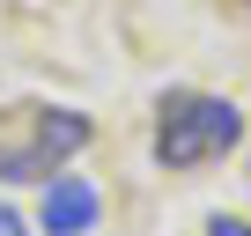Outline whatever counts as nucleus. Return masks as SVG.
I'll list each match as a JSON object with an SVG mask.
<instances>
[{
	"mask_svg": "<svg viewBox=\"0 0 251 236\" xmlns=\"http://www.w3.org/2000/svg\"><path fill=\"white\" fill-rule=\"evenodd\" d=\"M244 141V111L229 96H170L155 126V163L163 170H200Z\"/></svg>",
	"mask_w": 251,
	"mask_h": 236,
	"instance_id": "nucleus-1",
	"label": "nucleus"
},
{
	"mask_svg": "<svg viewBox=\"0 0 251 236\" xmlns=\"http://www.w3.org/2000/svg\"><path fill=\"white\" fill-rule=\"evenodd\" d=\"M74 148H89V118H81V111H45L30 148L0 155V177H52V170H59Z\"/></svg>",
	"mask_w": 251,
	"mask_h": 236,
	"instance_id": "nucleus-2",
	"label": "nucleus"
},
{
	"mask_svg": "<svg viewBox=\"0 0 251 236\" xmlns=\"http://www.w3.org/2000/svg\"><path fill=\"white\" fill-rule=\"evenodd\" d=\"M96 185L89 177H52L45 185V207H37V221H45V236H81L89 221H96Z\"/></svg>",
	"mask_w": 251,
	"mask_h": 236,
	"instance_id": "nucleus-3",
	"label": "nucleus"
},
{
	"mask_svg": "<svg viewBox=\"0 0 251 236\" xmlns=\"http://www.w3.org/2000/svg\"><path fill=\"white\" fill-rule=\"evenodd\" d=\"M207 236H251V221H229L222 214V221H207Z\"/></svg>",
	"mask_w": 251,
	"mask_h": 236,
	"instance_id": "nucleus-4",
	"label": "nucleus"
},
{
	"mask_svg": "<svg viewBox=\"0 0 251 236\" xmlns=\"http://www.w3.org/2000/svg\"><path fill=\"white\" fill-rule=\"evenodd\" d=\"M0 236H23V221H15V214H8V207H0Z\"/></svg>",
	"mask_w": 251,
	"mask_h": 236,
	"instance_id": "nucleus-5",
	"label": "nucleus"
}]
</instances>
